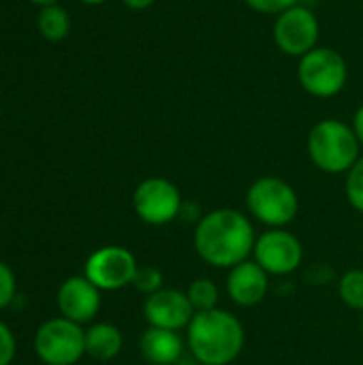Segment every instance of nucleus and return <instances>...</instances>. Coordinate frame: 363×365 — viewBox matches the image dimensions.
<instances>
[{
	"mask_svg": "<svg viewBox=\"0 0 363 365\" xmlns=\"http://www.w3.org/2000/svg\"><path fill=\"white\" fill-rule=\"evenodd\" d=\"M225 291L235 306L255 308L267 297L270 274L255 259H246L229 269L225 280Z\"/></svg>",
	"mask_w": 363,
	"mask_h": 365,
	"instance_id": "13",
	"label": "nucleus"
},
{
	"mask_svg": "<svg viewBox=\"0 0 363 365\" xmlns=\"http://www.w3.org/2000/svg\"><path fill=\"white\" fill-rule=\"evenodd\" d=\"M124 346L122 331L113 323H94L86 329V355L98 364L113 361Z\"/></svg>",
	"mask_w": 363,
	"mask_h": 365,
	"instance_id": "15",
	"label": "nucleus"
},
{
	"mask_svg": "<svg viewBox=\"0 0 363 365\" xmlns=\"http://www.w3.org/2000/svg\"><path fill=\"white\" fill-rule=\"evenodd\" d=\"M34 353L45 365H75L86 355V329L64 317L49 319L34 334Z\"/></svg>",
	"mask_w": 363,
	"mask_h": 365,
	"instance_id": "5",
	"label": "nucleus"
},
{
	"mask_svg": "<svg viewBox=\"0 0 363 365\" xmlns=\"http://www.w3.org/2000/svg\"><path fill=\"white\" fill-rule=\"evenodd\" d=\"M274 41L278 49L285 51L287 56H297V58L306 56L317 47L319 41L317 15L302 4H295L285 13L276 15Z\"/></svg>",
	"mask_w": 363,
	"mask_h": 365,
	"instance_id": "10",
	"label": "nucleus"
},
{
	"mask_svg": "<svg viewBox=\"0 0 363 365\" xmlns=\"http://www.w3.org/2000/svg\"><path fill=\"white\" fill-rule=\"evenodd\" d=\"M128 9H135V11H143L148 6H152L156 0H122Z\"/></svg>",
	"mask_w": 363,
	"mask_h": 365,
	"instance_id": "25",
	"label": "nucleus"
},
{
	"mask_svg": "<svg viewBox=\"0 0 363 365\" xmlns=\"http://www.w3.org/2000/svg\"><path fill=\"white\" fill-rule=\"evenodd\" d=\"M139 263L124 246H103L94 250L83 265V276L101 291H120L133 287Z\"/></svg>",
	"mask_w": 363,
	"mask_h": 365,
	"instance_id": "9",
	"label": "nucleus"
},
{
	"mask_svg": "<svg viewBox=\"0 0 363 365\" xmlns=\"http://www.w3.org/2000/svg\"><path fill=\"white\" fill-rule=\"evenodd\" d=\"M182 207V192L167 178H145L133 192V210L137 218L150 227H165L178 220Z\"/></svg>",
	"mask_w": 363,
	"mask_h": 365,
	"instance_id": "7",
	"label": "nucleus"
},
{
	"mask_svg": "<svg viewBox=\"0 0 363 365\" xmlns=\"http://www.w3.org/2000/svg\"><path fill=\"white\" fill-rule=\"evenodd\" d=\"M15 293H17L15 274H13V269L4 261H0V310L9 308L13 304Z\"/></svg>",
	"mask_w": 363,
	"mask_h": 365,
	"instance_id": "21",
	"label": "nucleus"
},
{
	"mask_svg": "<svg viewBox=\"0 0 363 365\" xmlns=\"http://www.w3.org/2000/svg\"><path fill=\"white\" fill-rule=\"evenodd\" d=\"M308 154L317 169L329 175L349 173L362 158V143L353 126L340 120H323L308 135Z\"/></svg>",
	"mask_w": 363,
	"mask_h": 365,
	"instance_id": "3",
	"label": "nucleus"
},
{
	"mask_svg": "<svg viewBox=\"0 0 363 365\" xmlns=\"http://www.w3.org/2000/svg\"><path fill=\"white\" fill-rule=\"evenodd\" d=\"M195 314L197 312L186 291H180V289H160L148 295L143 302V319L148 327L186 331Z\"/></svg>",
	"mask_w": 363,
	"mask_h": 365,
	"instance_id": "11",
	"label": "nucleus"
},
{
	"mask_svg": "<svg viewBox=\"0 0 363 365\" xmlns=\"http://www.w3.org/2000/svg\"><path fill=\"white\" fill-rule=\"evenodd\" d=\"M246 344L244 323L229 310L197 312L186 327V346L199 365H231Z\"/></svg>",
	"mask_w": 363,
	"mask_h": 365,
	"instance_id": "2",
	"label": "nucleus"
},
{
	"mask_svg": "<svg viewBox=\"0 0 363 365\" xmlns=\"http://www.w3.org/2000/svg\"><path fill=\"white\" fill-rule=\"evenodd\" d=\"M145 365H150V364H145Z\"/></svg>",
	"mask_w": 363,
	"mask_h": 365,
	"instance_id": "30",
	"label": "nucleus"
},
{
	"mask_svg": "<svg viewBox=\"0 0 363 365\" xmlns=\"http://www.w3.org/2000/svg\"><path fill=\"white\" fill-rule=\"evenodd\" d=\"M184 340L180 331L148 327L139 338V353L150 365H175L184 355Z\"/></svg>",
	"mask_w": 363,
	"mask_h": 365,
	"instance_id": "14",
	"label": "nucleus"
},
{
	"mask_svg": "<svg viewBox=\"0 0 363 365\" xmlns=\"http://www.w3.org/2000/svg\"><path fill=\"white\" fill-rule=\"evenodd\" d=\"M252 259L276 278L291 276L304 263V246L289 229H265L257 235Z\"/></svg>",
	"mask_w": 363,
	"mask_h": 365,
	"instance_id": "8",
	"label": "nucleus"
},
{
	"mask_svg": "<svg viewBox=\"0 0 363 365\" xmlns=\"http://www.w3.org/2000/svg\"><path fill=\"white\" fill-rule=\"evenodd\" d=\"M344 195L347 201L355 212L363 214V156L353 165V169L347 173L344 180Z\"/></svg>",
	"mask_w": 363,
	"mask_h": 365,
	"instance_id": "19",
	"label": "nucleus"
},
{
	"mask_svg": "<svg viewBox=\"0 0 363 365\" xmlns=\"http://www.w3.org/2000/svg\"><path fill=\"white\" fill-rule=\"evenodd\" d=\"M353 130H355V135H357V139H359V143H362L363 148V105L355 111V118H353Z\"/></svg>",
	"mask_w": 363,
	"mask_h": 365,
	"instance_id": "24",
	"label": "nucleus"
},
{
	"mask_svg": "<svg viewBox=\"0 0 363 365\" xmlns=\"http://www.w3.org/2000/svg\"><path fill=\"white\" fill-rule=\"evenodd\" d=\"M186 295L195 308V312H208L218 308V299H220V289L214 280L210 278H195L188 289Z\"/></svg>",
	"mask_w": 363,
	"mask_h": 365,
	"instance_id": "17",
	"label": "nucleus"
},
{
	"mask_svg": "<svg viewBox=\"0 0 363 365\" xmlns=\"http://www.w3.org/2000/svg\"><path fill=\"white\" fill-rule=\"evenodd\" d=\"M28 2H32V4H39L41 9H43V6H49V4H58V0H28Z\"/></svg>",
	"mask_w": 363,
	"mask_h": 365,
	"instance_id": "26",
	"label": "nucleus"
},
{
	"mask_svg": "<svg viewBox=\"0 0 363 365\" xmlns=\"http://www.w3.org/2000/svg\"><path fill=\"white\" fill-rule=\"evenodd\" d=\"M257 231L252 220L235 207H218L199 218L193 244L203 263L231 269L252 257Z\"/></svg>",
	"mask_w": 363,
	"mask_h": 365,
	"instance_id": "1",
	"label": "nucleus"
},
{
	"mask_svg": "<svg viewBox=\"0 0 363 365\" xmlns=\"http://www.w3.org/2000/svg\"><path fill=\"white\" fill-rule=\"evenodd\" d=\"M250 9L259 11V13H267V15H280L287 9L295 6L300 0H244Z\"/></svg>",
	"mask_w": 363,
	"mask_h": 365,
	"instance_id": "23",
	"label": "nucleus"
},
{
	"mask_svg": "<svg viewBox=\"0 0 363 365\" xmlns=\"http://www.w3.org/2000/svg\"><path fill=\"white\" fill-rule=\"evenodd\" d=\"M36 28L41 32L43 38L47 41H62L66 38L68 30H71V17H68V11L60 4H49V6H43L41 13H39V19H36Z\"/></svg>",
	"mask_w": 363,
	"mask_h": 365,
	"instance_id": "16",
	"label": "nucleus"
},
{
	"mask_svg": "<svg viewBox=\"0 0 363 365\" xmlns=\"http://www.w3.org/2000/svg\"><path fill=\"white\" fill-rule=\"evenodd\" d=\"M0 118H2V111H0Z\"/></svg>",
	"mask_w": 363,
	"mask_h": 365,
	"instance_id": "29",
	"label": "nucleus"
},
{
	"mask_svg": "<svg viewBox=\"0 0 363 365\" xmlns=\"http://www.w3.org/2000/svg\"><path fill=\"white\" fill-rule=\"evenodd\" d=\"M101 289H96L86 276H71L66 278L56 295V304L60 310V317L83 325L96 319L101 310Z\"/></svg>",
	"mask_w": 363,
	"mask_h": 365,
	"instance_id": "12",
	"label": "nucleus"
},
{
	"mask_svg": "<svg viewBox=\"0 0 363 365\" xmlns=\"http://www.w3.org/2000/svg\"><path fill=\"white\" fill-rule=\"evenodd\" d=\"M133 287L141 293V295H152L163 287V272L158 267H152V265H139L137 274H135V280H133Z\"/></svg>",
	"mask_w": 363,
	"mask_h": 365,
	"instance_id": "20",
	"label": "nucleus"
},
{
	"mask_svg": "<svg viewBox=\"0 0 363 365\" xmlns=\"http://www.w3.org/2000/svg\"><path fill=\"white\" fill-rule=\"evenodd\" d=\"M79 2H83V4H92V6H96V4H103V2H107V0H79Z\"/></svg>",
	"mask_w": 363,
	"mask_h": 365,
	"instance_id": "27",
	"label": "nucleus"
},
{
	"mask_svg": "<svg viewBox=\"0 0 363 365\" xmlns=\"http://www.w3.org/2000/svg\"><path fill=\"white\" fill-rule=\"evenodd\" d=\"M362 336H363V314H362Z\"/></svg>",
	"mask_w": 363,
	"mask_h": 365,
	"instance_id": "28",
	"label": "nucleus"
},
{
	"mask_svg": "<svg viewBox=\"0 0 363 365\" xmlns=\"http://www.w3.org/2000/svg\"><path fill=\"white\" fill-rule=\"evenodd\" d=\"M338 297L347 308L363 314V269H349L338 278Z\"/></svg>",
	"mask_w": 363,
	"mask_h": 365,
	"instance_id": "18",
	"label": "nucleus"
},
{
	"mask_svg": "<svg viewBox=\"0 0 363 365\" xmlns=\"http://www.w3.org/2000/svg\"><path fill=\"white\" fill-rule=\"evenodd\" d=\"M246 210L267 229H287L300 214V197L287 180L263 175L248 186Z\"/></svg>",
	"mask_w": 363,
	"mask_h": 365,
	"instance_id": "4",
	"label": "nucleus"
},
{
	"mask_svg": "<svg viewBox=\"0 0 363 365\" xmlns=\"http://www.w3.org/2000/svg\"><path fill=\"white\" fill-rule=\"evenodd\" d=\"M17 353V340L11 331V327L0 321V365H11Z\"/></svg>",
	"mask_w": 363,
	"mask_h": 365,
	"instance_id": "22",
	"label": "nucleus"
},
{
	"mask_svg": "<svg viewBox=\"0 0 363 365\" xmlns=\"http://www.w3.org/2000/svg\"><path fill=\"white\" fill-rule=\"evenodd\" d=\"M297 77L308 94L317 98L336 96L347 86V60L332 47H315L300 58Z\"/></svg>",
	"mask_w": 363,
	"mask_h": 365,
	"instance_id": "6",
	"label": "nucleus"
}]
</instances>
